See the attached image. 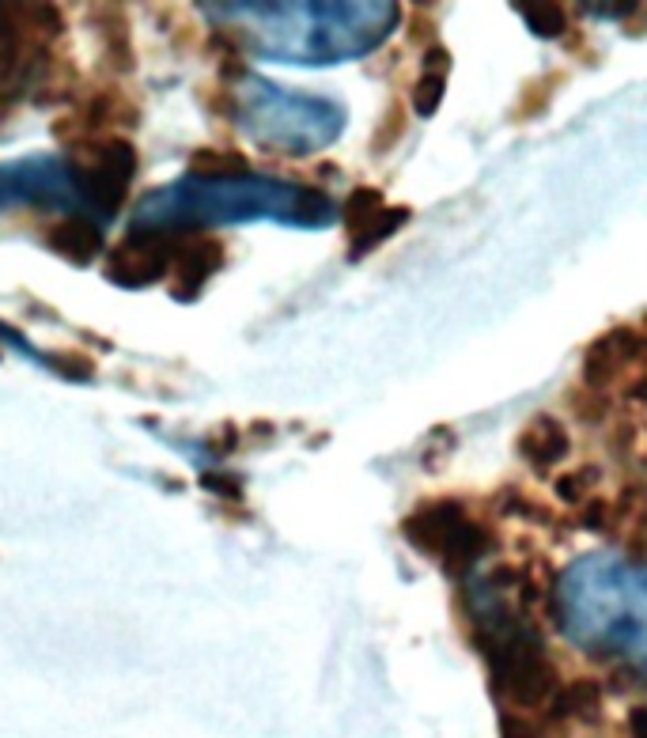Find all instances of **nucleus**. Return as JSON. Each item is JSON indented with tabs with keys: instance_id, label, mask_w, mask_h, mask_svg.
<instances>
[{
	"instance_id": "obj_3",
	"label": "nucleus",
	"mask_w": 647,
	"mask_h": 738,
	"mask_svg": "<svg viewBox=\"0 0 647 738\" xmlns=\"http://www.w3.org/2000/svg\"><path fill=\"white\" fill-rule=\"evenodd\" d=\"M644 572L613 553L579 557L556 584L553 613L561 633L598 659L640 663L644 655Z\"/></svg>"
},
{
	"instance_id": "obj_20",
	"label": "nucleus",
	"mask_w": 647,
	"mask_h": 738,
	"mask_svg": "<svg viewBox=\"0 0 647 738\" xmlns=\"http://www.w3.org/2000/svg\"><path fill=\"white\" fill-rule=\"evenodd\" d=\"M401 141H405V98H390L372 133V155H387Z\"/></svg>"
},
{
	"instance_id": "obj_22",
	"label": "nucleus",
	"mask_w": 647,
	"mask_h": 738,
	"mask_svg": "<svg viewBox=\"0 0 647 738\" xmlns=\"http://www.w3.org/2000/svg\"><path fill=\"white\" fill-rule=\"evenodd\" d=\"M598 481H602V470L598 466H579V470L564 473V478H556V496L564 500V504H584L587 492H591Z\"/></svg>"
},
{
	"instance_id": "obj_26",
	"label": "nucleus",
	"mask_w": 647,
	"mask_h": 738,
	"mask_svg": "<svg viewBox=\"0 0 647 738\" xmlns=\"http://www.w3.org/2000/svg\"><path fill=\"white\" fill-rule=\"evenodd\" d=\"M209 447L216 450V455H232V450L239 447V429H235V424H220L209 436Z\"/></svg>"
},
{
	"instance_id": "obj_18",
	"label": "nucleus",
	"mask_w": 647,
	"mask_h": 738,
	"mask_svg": "<svg viewBox=\"0 0 647 738\" xmlns=\"http://www.w3.org/2000/svg\"><path fill=\"white\" fill-rule=\"evenodd\" d=\"M515 12L522 15V23H527L538 38H564L572 31L568 8L564 4H515Z\"/></svg>"
},
{
	"instance_id": "obj_24",
	"label": "nucleus",
	"mask_w": 647,
	"mask_h": 738,
	"mask_svg": "<svg viewBox=\"0 0 647 738\" xmlns=\"http://www.w3.org/2000/svg\"><path fill=\"white\" fill-rule=\"evenodd\" d=\"M545 727L542 719L527 716V712L499 708V738H542Z\"/></svg>"
},
{
	"instance_id": "obj_23",
	"label": "nucleus",
	"mask_w": 647,
	"mask_h": 738,
	"mask_svg": "<svg viewBox=\"0 0 647 738\" xmlns=\"http://www.w3.org/2000/svg\"><path fill=\"white\" fill-rule=\"evenodd\" d=\"M568 401H572V409H576L584 424H602L605 417H610V409H613L610 394H595V390H584V387L572 394Z\"/></svg>"
},
{
	"instance_id": "obj_6",
	"label": "nucleus",
	"mask_w": 647,
	"mask_h": 738,
	"mask_svg": "<svg viewBox=\"0 0 647 738\" xmlns=\"http://www.w3.org/2000/svg\"><path fill=\"white\" fill-rule=\"evenodd\" d=\"M20 201L43 204V209H77V216L92 220L77 171L69 160H57V155H27V160L0 167V209Z\"/></svg>"
},
{
	"instance_id": "obj_17",
	"label": "nucleus",
	"mask_w": 647,
	"mask_h": 738,
	"mask_svg": "<svg viewBox=\"0 0 647 738\" xmlns=\"http://www.w3.org/2000/svg\"><path fill=\"white\" fill-rule=\"evenodd\" d=\"M564 84V72H545V77L530 80L527 87H522L519 103H515L511 110V121H534L542 118V114L549 110V98L556 95V87Z\"/></svg>"
},
{
	"instance_id": "obj_19",
	"label": "nucleus",
	"mask_w": 647,
	"mask_h": 738,
	"mask_svg": "<svg viewBox=\"0 0 647 738\" xmlns=\"http://www.w3.org/2000/svg\"><path fill=\"white\" fill-rule=\"evenodd\" d=\"M447 77H450L447 69H421V77H416V84H413V95H409L416 118H432V114L439 110V103H444V95H447Z\"/></svg>"
},
{
	"instance_id": "obj_25",
	"label": "nucleus",
	"mask_w": 647,
	"mask_h": 738,
	"mask_svg": "<svg viewBox=\"0 0 647 738\" xmlns=\"http://www.w3.org/2000/svg\"><path fill=\"white\" fill-rule=\"evenodd\" d=\"M584 512H579V527L587 530H605V523L613 519V504H605V500H584Z\"/></svg>"
},
{
	"instance_id": "obj_9",
	"label": "nucleus",
	"mask_w": 647,
	"mask_h": 738,
	"mask_svg": "<svg viewBox=\"0 0 647 738\" xmlns=\"http://www.w3.org/2000/svg\"><path fill=\"white\" fill-rule=\"evenodd\" d=\"M227 266V246L216 235H178L175 258H170L167 289L178 303H193L204 284Z\"/></svg>"
},
{
	"instance_id": "obj_14",
	"label": "nucleus",
	"mask_w": 647,
	"mask_h": 738,
	"mask_svg": "<svg viewBox=\"0 0 647 738\" xmlns=\"http://www.w3.org/2000/svg\"><path fill=\"white\" fill-rule=\"evenodd\" d=\"M549 719H561V724H568V719H598L602 716V686L591 682V678H576V682L568 686H556L553 701L545 704Z\"/></svg>"
},
{
	"instance_id": "obj_11",
	"label": "nucleus",
	"mask_w": 647,
	"mask_h": 738,
	"mask_svg": "<svg viewBox=\"0 0 647 738\" xmlns=\"http://www.w3.org/2000/svg\"><path fill=\"white\" fill-rule=\"evenodd\" d=\"M515 447H519V458H527L534 470H553L556 462H564V458H568L572 436H568V429H564L561 417L538 413L534 421H530L527 429L519 432Z\"/></svg>"
},
{
	"instance_id": "obj_10",
	"label": "nucleus",
	"mask_w": 647,
	"mask_h": 738,
	"mask_svg": "<svg viewBox=\"0 0 647 738\" xmlns=\"http://www.w3.org/2000/svg\"><path fill=\"white\" fill-rule=\"evenodd\" d=\"M43 243L50 246L57 258L72 261V266H92V261H99V254H103V224L72 212V216H64L46 227Z\"/></svg>"
},
{
	"instance_id": "obj_4",
	"label": "nucleus",
	"mask_w": 647,
	"mask_h": 738,
	"mask_svg": "<svg viewBox=\"0 0 647 738\" xmlns=\"http://www.w3.org/2000/svg\"><path fill=\"white\" fill-rule=\"evenodd\" d=\"M232 87V121H239L261 152L299 160L322 152L345 129V106L333 98L284 92L261 77H243Z\"/></svg>"
},
{
	"instance_id": "obj_1",
	"label": "nucleus",
	"mask_w": 647,
	"mask_h": 738,
	"mask_svg": "<svg viewBox=\"0 0 647 738\" xmlns=\"http://www.w3.org/2000/svg\"><path fill=\"white\" fill-rule=\"evenodd\" d=\"M216 27H232L247 54L284 65L360 61L395 35L398 4H201Z\"/></svg>"
},
{
	"instance_id": "obj_15",
	"label": "nucleus",
	"mask_w": 647,
	"mask_h": 738,
	"mask_svg": "<svg viewBox=\"0 0 647 738\" xmlns=\"http://www.w3.org/2000/svg\"><path fill=\"white\" fill-rule=\"evenodd\" d=\"M409 216H413V209H409V204H387V209H383L379 216H375L372 224H367L364 232L356 235V239H349V258L360 261L364 254H372L375 246H383L390 235H398V227L409 224Z\"/></svg>"
},
{
	"instance_id": "obj_27",
	"label": "nucleus",
	"mask_w": 647,
	"mask_h": 738,
	"mask_svg": "<svg viewBox=\"0 0 647 738\" xmlns=\"http://www.w3.org/2000/svg\"><path fill=\"white\" fill-rule=\"evenodd\" d=\"M587 12H591V15H610V20H621V15H636V12H640V8H636V4H625V8H610V4H591V8H587Z\"/></svg>"
},
{
	"instance_id": "obj_2",
	"label": "nucleus",
	"mask_w": 647,
	"mask_h": 738,
	"mask_svg": "<svg viewBox=\"0 0 647 738\" xmlns=\"http://www.w3.org/2000/svg\"><path fill=\"white\" fill-rule=\"evenodd\" d=\"M338 209L322 190L281 178H232V183H175L167 190H152L133 209L129 232H167L190 235L201 224H247L273 220L289 227H330Z\"/></svg>"
},
{
	"instance_id": "obj_7",
	"label": "nucleus",
	"mask_w": 647,
	"mask_h": 738,
	"mask_svg": "<svg viewBox=\"0 0 647 738\" xmlns=\"http://www.w3.org/2000/svg\"><path fill=\"white\" fill-rule=\"evenodd\" d=\"M178 235L167 232H129V239H121L106 254L103 273L118 289H152L170 273V258H175Z\"/></svg>"
},
{
	"instance_id": "obj_16",
	"label": "nucleus",
	"mask_w": 647,
	"mask_h": 738,
	"mask_svg": "<svg viewBox=\"0 0 647 738\" xmlns=\"http://www.w3.org/2000/svg\"><path fill=\"white\" fill-rule=\"evenodd\" d=\"M383 209H387V197H383V190H375V186H356V190L345 197V209H341L349 239H356V235L364 232V227L372 224Z\"/></svg>"
},
{
	"instance_id": "obj_5",
	"label": "nucleus",
	"mask_w": 647,
	"mask_h": 738,
	"mask_svg": "<svg viewBox=\"0 0 647 738\" xmlns=\"http://www.w3.org/2000/svg\"><path fill=\"white\" fill-rule=\"evenodd\" d=\"M401 538L428 561L444 564L447 576H462L478 561H485L496 546L489 523H481L462 500H424L401 519Z\"/></svg>"
},
{
	"instance_id": "obj_21",
	"label": "nucleus",
	"mask_w": 647,
	"mask_h": 738,
	"mask_svg": "<svg viewBox=\"0 0 647 738\" xmlns=\"http://www.w3.org/2000/svg\"><path fill=\"white\" fill-rule=\"evenodd\" d=\"M43 364L61 375V379H72V383L95 379V360L84 356V352H43Z\"/></svg>"
},
{
	"instance_id": "obj_8",
	"label": "nucleus",
	"mask_w": 647,
	"mask_h": 738,
	"mask_svg": "<svg viewBox=\"0 0 647 738\" xmlns=\"http://www.w3.org/2000/svg\"><path fill=\"white\" fill-rule=\"evenodd\" d=\"M640 360H644V333L636 326H610L605 333L584 349V390L605 394L610 387H617L625 375H640Z\"/></svg>"
},
{
	"instance_id": "obj_12",
	"label": "nucleus",
	"mask_w": 647,
	"mask_h": 738,
	"mask_svg": "<svg viewBox=\"0 0 647 738\" xmlns=\"http://www.w3.org/2000/svg\"><path fill=\"white\" fill-rule=\"evenodd\" d=\"M92 20H95V35H99V43H103V61L110 65V72L133 69L137 54H133V35H129L126 8H118V4L92 8Z\"/></svg>"
},
{
	"instance_id": "obj_13",
	"label": "nucleus",
	"mask_w": 647,
	"mask_h": 738,
	"mask_svg": "<svg viewBox=\"0 0 647 738\" xmlns=\"http://www.w3.org/2000/svg\"><path fill=\"white\" fill-rule=\"evenodd\" d=\"M193 183H232V178H247L250 175V160L235 148H216L204 144L193 148L190 160H186Z\"/></svg>"
}]
</instances>
